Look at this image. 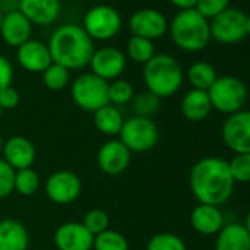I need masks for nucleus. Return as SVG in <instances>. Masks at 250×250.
<instances>
[{
	"instance_id": "20e7f679",
	"label": "nucleus",
	"mask_w": 250,
	"mask_h": 250,
	"mask_svg": "<svg viewBox=\"0 0 250 250\" xmlns=\"http://www.w3.org/2000/svg\"><path fill=\"white\" fill-rule=\"evenodd\" d=\"M168 28L174 44L186 52L203 50L212 40L209 21L196 9L180 11Z\"/></svg>"
},
{
	"instance_id": "1a4fd4ad",
	"label": "nucleus",
	"mask_w": 250,
	"mask_h": 250,
	"mask_svg": "<svg viewBox=\"0 0 250 250\" xmlns=\"http://www.w3.org/2000/svg\"><path fill=\"white\" fill-rule=\"evenodd\" d=\"M246 18L247 15L243 14L237 8H228L218 17L209 21L210 27V37L221 44H237L246 36Z\"/></svg>"
},
{
	"instance_id": "393cba45",
	"label": "nucleus",
	"mask_w": 250,
	"mask_h": 250,
	"mask_svg": "<svg viewBox=\"0 0 250 250\" xmlns=\"http://www.w3.org/2000/svg\"><path fill=\"white\" fill-rule=\"evenodd\" d=\"M218 74L216 69L213 68V65L199 61L194 62L188 69H187V80L191 85V88L194 90H203L208 91L212 84L216 81Z\"/></svg>"
},
{
	"instance_id": "423d86ee",
	"label": "nucleus",
	"mask_w": 250,
	"mask_h": 250,
	"mask_svg": "<svg viewBox=\"0 0 250 250\" xmlns=\"http://www.w3.org/2000/svg\"><path fill=\"white\" fill-rule=\"evenodd\" d=\"M119 140L131 153H143L153 149L159 140V128L150 118L131 116L124 121Z\"/></svg>"
},
{
	"instance_id": "4c0bfd02",
	"label": "nucleus",
	"mask_w": 250,
	"mask_h": 250,
	"mask_svg": "<svg viewBox=\"0 0 250 250\" xmlns=\"http://www.w3.org/2000/svg\"><path fill=\"white\" fill-rule=\"evenodd\" d=\"M12 81H14V66L6 56L0 55V90L12 85Z\"/></svg>"
},
{
	"instance_id": "7c9ffc66",
	"label": "nucleus",
	"mask_w": 250,
	"mask_h": 250,
	"mask_svg": "<svg viewBox=\"0 0 250 250\" xmlns=\"http://www.w3.org/2000/svg\"><path fill=\"white\" fill-rule=\"evenodd\" d=\"M147 250H187V244L177 234L158 232L147 241Z\"/></svg>"
},
{
	"instance_id": "c03bdc74",
	"label": "nucleus",
	"mask_w": 250,
	"mask_h": 250,
	"mask_svg": "<svg viewBox=\"0 0 250 250\" xmlns=\"http://www.w3.org/2000/svg\"><path fill=\"white\" fill-rule=\"evenodd\" d=\"M2 21H3V14L0 12V28H2Z\"/></svg>"
},
{
	"instance_id": "39448f33",
	"label": "nucleus",
	"mask_w": 250,
	"mask_h": 250,
	"mask_svg": "<svg viewBox=\"0 0 250 250\" xmlns=\"http://www.w3.org/2000/svg\"><path fill=\"white\" fill-rule=\"evenodd\" d=\"M208 96L213 110L224 115H232L244 109L247 102V87L240 78L224 75L216 78L208 90Z\"/></svg>"
},
{
	"instance_id": "cd10ccee",
	"label": "nucleus",
	"mask_w": 250,
	"mask_h": 250,
	"mask_svg": "<svg viewBox=\"0 0 250 250\" xmlns=\"http://www.w3.org/2000/svg\"><path fill=\"white\" fill-rule=\"evenodd\" d=\"M40 186V177L33 168L15 171V184L14 191L21 196H33Z\"/></svg>"
},
{
	"instance_id": "a18cd8bd",
	"label": "nucleus",
	"mask_w": 250,
	"mask_h": 250,
	"mask_svg": "<svg viewBox=\"0 0 250 250\" xmlns=\"http://www.w3.org/2000/svg\"><path fill=\"white\" fill-rule=\"evenodd\" d=\"M2 113H3V110H2V107H0V118H2Z\"/></svg>"
},
{
	"instance_id": "ea45409f",
	"label": "nucleus",
	"mask_w": 250,
	"mask_h": 250,
	"mask_svg": "<svg viewBox=\"0 0 250 250\" xmlns=\"http://www.w3.org/2000/svg\"><path fill=\"white\" fill-rule=\"evenodd\" d=\"M169 2L177 6L180 11H186V9H194L197 0H169Z\"/></svg>"
},
{
	"instance_id": "bb28decb",
	"label": "nucleus",
	"mask_w": 250,
	"mask_h": 250,
	"mask_svg": "<svg viewBox=\"0 0 250 250\" xmlns=\"http://www.w3.org/2000/svg\"><path fill=\"white\" fill-rule=\"evenodd\" d=\"M128 241L121 232L106 229L94 237L93 250H128Z\"/></svg>"
},
{
	"instance_id": "412c9836",
	"label": "nucleus",
	"mask_w": 250,
	"mask_h": 250,
	"mask_svg": "<svg viewBox=\"0 0 250 250\" xmlns=\"http://www.w3.org/2000/svg\"><path fill=\"white\" fill-rule=\"evenodd\" d=\"M215 250H250V234L241 222H225L215 240Z\"/></svg>"
},
{
	"instance_id": "b1692460",
	"label": "nucleus",
	"mask_w": 250,
	"mask_h": 250,
	"mask_svg": "<svg viewBox=\"0 0 250 250\" xmlns=\"http://www.w3.org/2000/svg\"><path fill=\"white\" fill-rule=\"evenodd\" d=\"M94 127L104 136H119L124 125V118L119 109L113 104H106L94 112Z\"/></svg>"
},
{
	"instance_id": "aec40b11",
	"label": "nucleus",
	"mask_w": 250,
	"mask_h": 250,
	"mask_svg": "<svg viewBox=\"0 0 250 250\" xmlns=\"http://www.w3.org/2000/svg\"><path fill=\"white\" fill-rule=\"evenodd\" d=\"M31 33L33 24L20 11L3 15L0 36H2L8 46L18 49L20 46L31 40Z\"/></svg>"
},
{
	"instance_id": "79ce46f5",
	"label": "nucleus",
	"mask_w": 250,
	"mask_h": 250,
	"mask_svg": "<svg viewBox=\"0 0 250 250\" xmlns=\"http://www.w3.org/2000/svg\"><path fill=\"white\" fill-rule=\"evenodd\" d=\"M246 31H247V36H250V15L246 18Z\"/></svg>"
},
{
	"instance_id": "e433bc0d",
	"label": "nucleus",
	"mask_w": 250,
	"mask_h": 250,
	"mask_svg": "<svg viewBox=\"0 0 250 250\" xmlns=\"http://www.w3.org/2000/svg\"><path fill=\"white\" fill-rule=\"evenodd\" d=\"M20 104V93L15 87L9 85L0 90V107L2 110H12Z\"/></svg>"
},
{
	"instance_id": "ddd939ff",
	"label": "nucleus",
	"mask_w": 250,
	"mask_h": 250,
	"mask_svg": "<svg viewBox=\"0 0 250 250\" xmlns=\"http://www.w3.org/2000/svg\"><path fill=\"white\" fill-rule=\"evenodd\" d=\"M168 27L165 15L152 8L140 9L130 18L131 36H139L152 42L161 39L168 31Z\"/></svg>"
},
{
	"instance_id": "f3484780",
	"label": "nucleus",
	"mask_w": 250,
	"mask_h": 250,
	"mask_svg": "<svg viewBox=\"0 0 250 250\" xmlns=\"http://www.w3.org/2000/svg\"><path fill=\"white\" fill-rule=\"evenodd\" d=\"M190 225L202 235H216L225 225V218L219 206L197 203L190 213Z\"/></svg>"
},
{
	"instance_id": "c85d7f7f",
	"label": "nucleus",
	"mask_w": 250,
	"mask_h": 250,
	"mask_svg": "<svg viewBox=\"0 0 250 250\" xmlns=\"http://www.w3.org/2000/svg\"><path fill=\"white\" fill-rule=\"evenodd\" d=\"M43 84L53 91L63 90L69 84V69L62 65L52 63L43 72Z\"/></svg>"
},
{
	"instance_id": "37998d69",
	"label": "nucleus",
	"mask_w": 250,
	"mask_h": 250,
	"mask_svg": "<svg viewBox=\"0 0 250 250\" xmlns=\"http://www.w3.org/2000/svg\"><path fill=\"white\" fill-rule=\"evenodd\" d=\"M3 145H5V140H3L2 134H0V153H2V150H3Z\"/></svg>"
},
{
	"instance_id": "4be33fe9",
	"label": "nucleus",
	"mask_w": 250,
	"mask_h": 250,
	"mask_svg": "<svg viewBox=\"0 0 250 250\" xmlns=\"http://www.w3.org/2000/svg\"><path fill=\"white\" fill-rule=\"evenodd\" d=\"M30 237L25 225L17 219L0 221V250H28Z\"/></svg>"
},
{
	"instance_id": "f03ea898",
	"label": "nucleus",
	"mask_w": 250,
	"mask_h": 250,
	"mask_svg": "<svg viewBox=\"0 0 250 250\" xmlns=\"http://www.w3.org/2000/svg\"><path fill=\"white\" fill-rule=\"evenodd\" d=\"M47 47L53 63L62 65L69 71L87 66L96 50L90 36L77 24H65L56 28Z\"/></svg>"
},
{
	"instance_id": "2f4dec72",
	"label": "nucleus",
	"mask_w": 250,
	"mask_h": 250,
	"mask_svg": "<svg viewBox=\"0 0 250 250\" xmlns=\"http://www.w3.org/2000/svg\"><path fill=\"white\" fill-rule=\"evenodd\" d=\"M109 103L113 104H127L134 97V88L127 80H113L107 87Z\"/></svg>"
},
{
	"instance_id": "473e14b6",
	"label": "nucleus",
	"mask_w": 250,
	"mask_h": 250,
	"mask_svg": "<svg viewBox=\"0 0 250 250\" xmlns=\"http://www.w3.org/2000/svg\"><path fill=\"white\" fill-rule=\"evenodd\" d=\"M109 215L106 210L103 209H91L85 213L84 219H83V225L96 237L100 232L109 229Z\"/></svg>"
},
{
	"instance_id": "7ed1b4c3",
	"label": "nucleus",
	"mask_w": 250,
	"mask_h": 250,
	"mask_svg": "<svg viewBox=\"0 0 250 250\" xmlns=\"http://www.w3.org/2000/svg\"><path fill=\"white\" fill-rule=\"evenodd\" d=\"M147 91L159 99L174 96L183 85L184 71L180 62L167 53H156L143 68Z\"/></svg>"
},
{
	"instance_id": "72a5a7b5",
	"label": "nucleus",
	"mask_w": 250,
	"mask_h": 250,
	"mask_svg": "<svg viewBox=\"0 0 250 250\" xmlns=\"http://www.w3.org/2000/svg\"><path fill=\"white\" fill-rule=\"evenodd\" d=\"M228 165L235 183H250V153L234 155V158L228 161Z\"/></svg>"
},
{
	"instance_id": "6ab92c4d",
	"label": "nucleus",
	"mask_w": 250,
	"mask_h": 250,
	"mask_svg": "<svg viewBox=\"0 0 250 250\" xmlns=\"http://www.w3.org/2000/svg\"><path fill=\"white\" fill-rule=\"evenodd\" d=\"M17 59L18 63L28 72H43L49 65L53 63L47 44L39 40H28L20 46Z\"/></svg>"
},
{
	"instance_id": "f704fd0d",
	"label": "nucleus",
	"mask_w": 250,
	"mask_h": 250,
	"mask_svg": "<svg viewBox=\"0 0 250 250\" xmlns=\"http://www.w3.org/2000/svg\"><path fill=\"white\" fill-rule=\"evenodd\" d=\"M229 8V0H197L194 9L208 21L213 20Z\"/></svg>"
},
{
	"instance_id": "5701e85b",
	"label": "nucleus",
	"mask_w": 250,
	"mask_h": 250,
	"mask_svg": "<svg viewBox=\"0 0 250 250\" xmlns=\"http://www.w3.org/2000/svg\"><path fill=\"white\" fill-rule=\"evenodd\" d=\"M180 107H181L183 116L190 122H202L213 110L209 96H208V91L194 90V88L188 90L184 94V97L181 99Z\"/></svg>"
},
{
	"instance_id": "2eb2a0df",
	"label": "nucleus",
	"mask_w": 250,
	"mask_h": 250,
	"mask_svg": "<svg viewBox=\"0 0 250 250\" xmlns=\"http://www.w3.org/2000/svg\"><path fill=\"white\" fill-rule=\"evenodd\" d=\"M131 152L121 140H109L103 143L97 152V165L107 175H119L130 167Z\"/></svg>"
},
{
	"instance_id": "4468645a",
	"label": "nucleus",
	"mask_w": 250,
	"mask_h": 250,
	"mask_svg": "<svg viewBox=\"0 0 250 250\" xmlns=\"http://www.w3.org/2000/svg\"><path fill=\"white\" fill-rule=\"evenodd\" d=\"M53 241L58 250H93L94 235L83 222L69 221L56 228Z\"/></svg>"
},
{
	"instance_id": "c756f323",
	"label": "nucleus",
	"mask_w": 250,
	"mask_h": 250,
	"mask_svg": "<svg viewBox=\"0 0 250 250\" xmlns=\"http://www.w3.org/2000/svg\"><path fill=\"white\" fill-rule=\"evenodd\" d=\"M131 104H133V110L136 116L152 118V115H155L159 110L161 99L146 90V91L136 94L131 100Z\"/></svg>"
},
{
	"instance_id": "f8f14e48",
	"label": "nucleus",
	"mask_w": 250,
	"mask_h": 250,
	"mask_svg": "<svg viewBox=\"0 0 250 250\" xmlns=\"http://www.w3.org/2000/svg\"><path fill=\"white\" fill-rule=\"evenodd\" d=\"M88 66L91 68V74L97 75L99 78L104 81H113L118 80L125 71L127 58L119 49L106 46L94 50Z\"/></svg>"
},
{
	"instance_id": "f257e3e1",
	"label": "nucleus",
	"mask_w": 250,
	"mask_h": 250,
	"mask_svg": "<svg viewBox=\"0 0 250 250\" xmlns=\"http://www.w3.org/2000/svg\"><path fill=\"white\" fill-rule=\"evenodd\" d=\"M188 184L191 194L199 203L221 208L231 199L235 181L228 161L219 156H206L191 167Z\"/></svg>"
},
{
	"instance_id": "58836bf2",
	"label": "nucleus",
	"mask_w": 250,
	"mask_h": 250,
	"mask_svg": "<svg viewBox=\"0 0 250 250\" xmlns=\"http://www.w3.org/2000/svg\"><path fill=\"white\" fill-rule=\"evenodd\" d=\"M20 11V0H0V12L3 15Z\"/></svg>"
},
{
	"instance_id": "a211bd4d",
	"label": "nucleus",
	"mask_w": 250,
	"mask_h": 250,
	"mask_svg": "<svg viewBox=\"0 0 250 250\" xmlns=\"http://www.w3.org/2000/svg\"><path fill=\"white\" fill-rule=\"evenodd\" d=\"M20 12L34 25H50L61 15V0H20Z\"/></svg>"
},
{
	"instance_id": "c9c22d12",
	"label": "nucleus",
	"mask_w": 250,
	"mask_h": 250,
	"mask_svg": "<svg viewBox=\"0 0 250 250\" xmlns=\"http://www.w3.org/2000/svg\"><path fill=\"white\" fill-rule=\"evenodd\" d=\"M15 169L0 158V199L8 197L14 191Z\"/></svg>"
},
{
	"instance_id": "9b49d317",
	"label": "nucleus",
	"mask_w": 250,
	"mask_h": 250,
	"mask_svg": "<svg viewBox=\"0 0 250 250\" xmlns=\"http://www.w3.org/2000/svg\"><path fill=\"white\" fill-rule=\"evenodd\" d=\"M81 190V178L75 172L66 169L53 172L44 184V191L49 200L62 206L74 203L80 197Z\"/></svg>"
},
{
	"instance_id": "a878e982",
	"label": "nucleus",
	"mask_w": 250,
	"mask_h": 250,
	"mask_svg": "<svg viewBox=\"0 0 250 250\" xmlns=\"http://www.w3.org/2000/svg\"><path fill=\"white\" fill-rule=\"evenodd\" d=\"M127 55L136 63L146 65L156 55L155 44L152 40H147V39H143L139 36H131L127 43Z\"/></svg>"
},
{
	"instance_id": "a19ab883",
	"label": "nucleus",
	"mask_w": 250,
	"mask_h": 250,
	"mask_svg": "<svg viewBox=\"0 0 250 250\" xmlns=\"http://www.w3.org/2000/svg\"><path fill=\"white\" fill-rule=\"evenodd\" d=\"M244 227H246V229L249 231V234H250V210L247 212V215H246V219H244V224H243Z\"/></svg>"
},
{
	"instance_id": "dca6fc26",
	"label": "nucleus",
	"mask_w": 250,
	"mask_h": 250,
	"mask_svg": "<svg viewBox=\"0 0 250 250\" xmlns=\"http://www.w3.org/2000/svg\"><path fill=\"white\" fill-rule=\"evenodd\" d=\"M3 161L15 171L33 168L36 162V147L31 140L24 136H14L3 145Z\"/></svg>"
},
{
	"instance_id": "6e6552de",
	"label": "nucleus",
	"mask_w": 250,
	"mask_h": 250,
	"mask_svg": "<svg viewBox=\"0 0 250 250\" xmlns=\"http://www.w3.org/2000/svg\"><path fill=\"white\" fill-rule=\"evenodd\" d=\"M122 27L119 12L107 5L93 6L84 17V31L91 40H110Z\"/></svg>"
},
{
	"instance_id": "9d476101",
	"label": "nucleus",
	"mask_w": 250,
	"mask_h": 250,
	"mask_svg": "<svg viewBox=\"0 0 250 250\" xmlns=\"http://www.w3.org/2000/svg\"><path fill=\"white\" fill-rule=\"evenodd\" d=\"M221 136L234 155L250 153V110L241 109L228 115L222 124Z\"/></svg>"
},
{
	"instance_id": "0eeeda50",
	"label": "nucleus",
	"mask_w": 250,
	"mask_h": 250,
	"mask_svg": "<svg viewBox=\"0 0 250 250\" xmlns=\"http://www.w3.org/2000/svg\"><path fill=\"white\" fill-rule=\"evenodd\" d=\"M107 87V81L91 72H85L74 80L71 85V96L80 109L94 113L100 107L109 104Z\"/></svg>"
}]
</instances>
